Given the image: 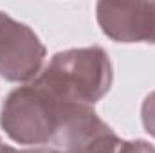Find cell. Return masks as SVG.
<instances>
[{
    "instance_id": "cell-1",
    "label": "cell",
    "mask_w": 155,
    "mask_h": 153,
    "mask_svg": "<svg viewBox=\"0 0 155 153\" xmlns=\"http://www.w3.org/2000/svg\"><path fill=\"white\" fill-rule=\"evenodd\" d=\"M112 63L101 47L69 49L52 56L35 81L60 103L94 106L112 86Z\"/></svg>"
},
{
    "instance_id": "cell-9",
    "label": "cell",
    "mask_w": 155,
    "mask_h": 153,
    "mask_svg": "<svg viewBox=\"0 0 155 153\" xmlns=\"http://www.w3.org/2000/svg\"><path fill=\"white\" fill-rule=\"evenodd\" d=\"M5 150H7V144H4L2 139H0V153H5Z\"/></svg>"
},
{
    "instance_id": "cell-4",
    "label": "cell",
    "mask_w": 155,
    "mask_h": 153,
    "mask_svg": "<svg viewBox=\"0 0 155 153\" xmlns=\"http://www.w3.org/2000/svg\"><path fill=\"white\" fill-rule=\"evenodd\" d=\"M121 139L92 106L69 103L52 144L63 153H116Z\"/></svg>"
},
{
    "instance_id": "cell-2",
    "label": "cell",
    "mask_w": 155,
    "mask_h": 153,
    "mask_svg": "<svg viewBox=\"0 0 155 153\" xmlns=\"http://www.w3.org/2000/svg\"><path fill=\"white\" fill-rule=\"evenodd\" d=\"M35 79L15 88L2 103L0 126L18 144L41 148L52 144L60 128L63 106Z\"/></svg>"
},
{
    "instance_id": "cell-3",
    "label": "cell",
    "mask_w": 155,
    "mask_h": 153,
    "mask_svg": "<svg viewBox=\"0 0 155 153\" xmlns=\"http://www.w3.org/2000/svg\"><path fill=\"white\" fill-rule=\"evenodd\" d=\"M45 47L35 31L0 11V77L29 83L40 74Z\"/></svg>"
},
{
    "instance_id": "cell-5",
    "label": "cell",
    "mask_w": 155,
    "mask_h": 153,
    "mask_svg": "<svg viewBox=\"0 0 155 153\" xmlns=\"http://www.w3.org/2000/svg\"><path fill=\"white\" fill-rule=\"evenodd\" d=\"M96 15L108 38L121 43H155V2H99Z\"/></svg>"
},
{
    "instance_id": "cell-6",
    "label": "cell",
    "mask_w": 155,
    "mask_h": 153,
    "mask_svg": "<svg viewBox=\"0 0 155 153\" xmlns=\"http://www.w3.org/2000/svg\"><path fill=\"white\" fill-rule=\"evenodd\" d=\"M141 117H143L144 130H146L152 137H155V92L148 94L146 99L143 101Z\"/></svg>"
},
{
    "instance_id": "cell-8",
    "label": "cell",
    "mask_w": 155,
    "mask_h": 153,
    "mask_svg": "<svg viewBox=\"0 0 155 153\" xmlns=\"http://www.w3.org/2000/svg\"><path fill=\"white\" fill-rule=\"evenodd\" d=\"M45 153H63V151H60L56 148H45Z\"/></svg>"
},
{
    "instance_id": "cell-7",
    "label": "cell",
    "mask_w": 155,
    "mask_h": 153,
    "mask_svg": "<svg viewBox=\"0 0 155 153\" xmlns=\"http://www.w3.org/2000/svg\"><path fill=\"white\" fill-rule=\"evenodd\" d=\"M116 153H155V148L143 141V139H135V141H121L117 146Z\"/></svg>"
}]
</instances>
